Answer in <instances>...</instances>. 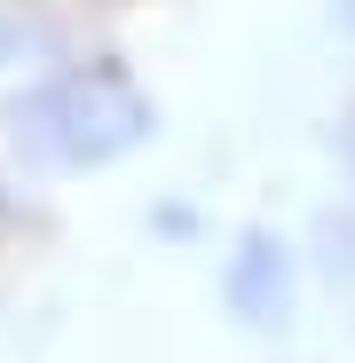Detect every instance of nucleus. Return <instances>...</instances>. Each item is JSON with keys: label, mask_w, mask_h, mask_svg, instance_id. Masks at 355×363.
<instances>
[{"label": "nucleus", "mask_w": 355, "mask_h": 363, "mask_svg": "<svg viewBox=\"0 0 355 363\" xmlns=\"http://www.w3.org/2000/svg\"><path fill=\"white\" fill-rule=\"evenodd\" d=\"M142 127H150V111L118 72H72L32 103V143L55 150V158H111Z\"/></svg>", "instance_id": "nucleus-1"}, {"label": "nucleus", "mask_w": 355, "mask_h": 363, "mask_svg": "<svg viewBox=\"0 0 355 363\" xmlns=\"http://www.w3.org/2000/svg\"><path fill=\"white\" fill-rule=\"evenodd\" d=\"M229 300H237V308H245V316H284V261H276V245H269V237H253V245H245V261H237V277H229Z\"/></svg>", "instance_id": "nucleus-2"}]
</instances>
